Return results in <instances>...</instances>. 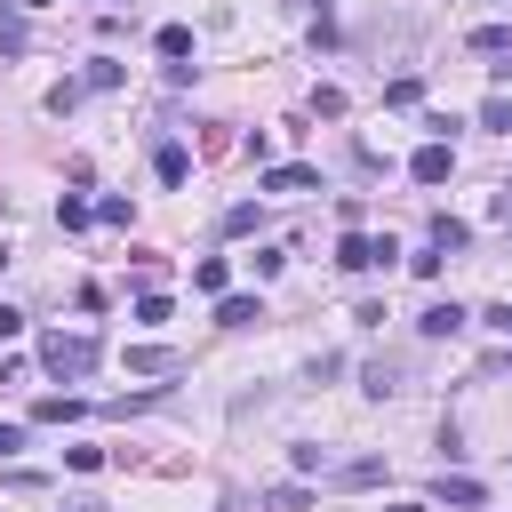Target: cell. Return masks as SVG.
Masks as SVG:
<instances>
[{
	"label": "cell",
	"mask_w": 512,
	"mask_h": 512,
	"mask_svg": "<svg viewBox=\"0 0 512 512\" xmlns=\"http://www.w3.org/2000/svg\"><path fill=\"white\" fill-rule=\"evenodd\" d=\"M72 416H88L80 392H48V400H32V424H72Z\"/></svg>",
	"instance_id": "7"
},
{
	"label": "cell",
	"mask_w": 512,
	"mask_h": 512,
	"mask_svg": "<svg viewBox=\"0 0 512 512\" xmlns=\"http://www.w3.org/2000/svg\"><path fill=\"white\" fill-rule=\"evenodd\" d=\"M336 480H344V488H376V480H384V456H352Z\"/></svg>",
	"instance_id": "13"
},
{
	"label": "cell",
	"mask_w": 512,
	"mask_h": 512,
	"mask_svg": "<svg viewBox=\"0 0 512 512\" xmlns=\"http://www.w3.org/2000/svg\"><path fill=\"white\" fill-rule=\"evenodd\" d=\"M40 368L64 376V384H80V376L96 368V336H80V328H48V336H40Z\"/></svg>",
	"instance_id": "1"
},
{
	"label": "cell",
	"mask_w": 512,
	"mask_h": 512,
	"mask_svg": "<svg viewBox=\"0 0 512 512\" xmlns=\"http://www.w3.org/2000/svg\"><path fill=\"white\" fill-rule=\"evenodd\" d=\"M480 496H488L480 480H464V472H440V504H464V512H472Z\"/></svg>",
	"instance_id": "9"
},
{
	"label": "cell",
	"mask_w": 512,
	"mask_h": 512,
	"mask_svg": "<svg viewBox=\"0 0 512 512\" xmlns=\"http://www.w3.org/2000/svg\"><path fill=\"white\" fill-rule=\"evenodd\" d=\"M368 392H376V400L400 392V368H392V360H368Z\"/></svg>",
	"instance_id": "21"
},
{
	"label": "cell",
	"mask_w": 512,
	"mask_h": 512,
	"mask_svg": "<svg viewBox=\"0 0 512 512\" xmlns=\"http://www.w3.org/2000/svg\"><path fill=\"white\" fill-rule=\"evenodd\" d=\"M56 224H64V232H88V224H96V208H88L80 192H64V200H56Z\"/></svg>",
	"instance_id": "10"
},
{
	"label": "cell",
	"mask_w": 512,
	"mask_h": 512,
	"mask_svg": "<svg viewBox=\"0 0 512 512\" xmlns=\"http://www.w3.org/2000/svg\"><path fill=\"white\" fill-rule=\"evenodd\" d=\"M472 48H480V56H504V48H512V24H480Z\"/></svg>",
	"instance_id": "17"
},
{
	"label": "cell",
	"mask_w": 512,
	"mask_h": 512,
	"mask_svg": "<svg viewBox=\"0 0 512 512\" xmlns=\"http://www.w3.org/2000/svg\"><path fill=\"white\" fill-rule=\"evenodd\" d=\"M224 280H232V272H224V256H200V264H192V288H208V296H224Z\"/></svg>",
	"instance_id": "16"
},
{
	"label": "cell",
	"mask_w": 512,
	"mask_h": 512,
	"mask_svg": "<svg viewBox=\"0 0 512 512\" xmlns=\"http://www.w3.org/2000/svg\"><path fill=\"white\" fill-rule=\"evenodd\" d=\"M184 360L168 352V344H128V376H176Z\"/></svg>",
	"instance_id": "5"
},
{
	"label": "cell",
	"mask_w": 512,
	"mask_h": 512,
	"mask_svg": "<svg viewBox=\"0 0 512 512\" xmlns=\"http://www.w3.org/2000/svg\"><path fill=\"white\" fill-rule=\"evenodd\" d=\"M392 256H400V248H392V240H368L360 224L336 240V264H344V272H376V264H392Z\"/></svg>",
	"instance_id": "2"
},
{
	"label": "cell",
	"mask_w": 512,
	"mask_h": 512,
	"mask_svg": "<svg viewBox=\"0 0 512 512\" xmlns=\"http://www.w3.org/2000/svg\"><path fill=\"white\" fill-rule=\"evenodd\" d=\"M152 168H160V184H184V176H192V152H184V144H160Z\"/></svg>",
	"instance_id": "8"
},
{
	"label": "cell",
	"mask_w": 512,
	"mask_h": 512,
	"mask_svg": "<svg viewBox=\"0 0 512 512\" xmlns=\"http://www.w3.org/2000/svg\"><path fill=\"white\" fill-rule=\"evenodd\" d=\"M24 448V424H0V456H16Z\"/></svg>",
	"instance_id": "23"
},
{
	"label": "cell",
	"mask_w": 512,
	"mask_h": 512,
	"mask_svg": "<svg viewBox=\"0 0 512 512\" xmlns=\"http://www.w3.org/2000/svg\"><path fill=\"white\" fill-rule=\"evenodd\" d=\"M80 88H120V64H112V56H96V64L80 72Z\"/></svg>",
	"instance_id": "18"
},
{
	"label": "cell",
	"mask_w": 512,
	"mask_h": 512,
	"mask_svg": "<svg viewBox=\"0 0 512 512\" xmlns=\"http://www.w3.org/2000/svg\"><path fill=\"white\" fill-rule=\"evenodd\" d=\"M408 176H416V184H448V176H456V152H448V136H432V144H416V160H408Z\"/></svg>",
	"instance_id": "3"
},
{
	"label": "cell",
	"mask_w": 512,
	"mask_h": 512,
	"mask_svg": "<svg viewBox=\"0 0 512 512\" xmlns=\"http://www.w3.org/2000/svg\"><path fill=\"white\" fill-rule=\"evenodd\" d=\"M384 104H392V112H408V104H424V80H416V72H400V80L384 88Z\"/></svg>",
	"instance_id": "15"
},
{
	"label": "cell",
	"mask_w": 512,
	"mask_h": 512,
	"mask_svg": "<svg viewBox=\"0 0 512 512\" xmlns=\"http://www.w3.org/2000/svg\"><path fill=\"white\" fill-rule=\"evenodd\" d=\"M152 48H160L168 64H184V56H192V32H184V24H160V40H152Z\"/></svg>",
	"instance_id": "14"
},
{
	"label": "cell",
	"mask_w": 512,
	"mask_h": 512,
	"mask_svg": "<svg viewBox=\"0 0 512 512\" xmlns=\"http://www.w3.org/2000/svg\"><path fill=\"white\" fill-rule=\"evenodd\" d=\"M464 240H472V224H456V216H432V248H440V256H456Z\"/></svg>",
	"instance_id": "11"
},
{
	"label": "cell",
	"mask_w": 512,
	"mask_h": 512,
	"mask_svg": "<svg viewBox=\"0 0 512 512\" xmlns=\"http://www.w3.org/2000/svg\"><path fill=\"white\" fill-rule=\"evenodd\" d=\"M16 328H24V312H16V304H0V344H8Z\"/></svg>",
	"instance_id": "22"
},
{
	"label": "cell",
	"mask_w": 512,
	"mask_h": 512,
	"mask_svg": "<svg viewBox=\"0 0 512 512\" xmlns=\"http://www.w3.org/2000/svg\"><path fill=\"white\" fill-rule=\"evenodd\" d=\"M264 192H320V168H304V160H288V168H264Z\"/></svg>",
	"instance_id": "4"
},
{
	"label": "cell",
	"mask_w": 512,
	"mask_h": 512,
	"mask_svg": "<svg viewBox=\"0 0 512 512\" xmlns=\"http://www.w3.org/2000/svg\"><path fill=\"white\" fill-rule=\"evenodd\" d=\"M136 320H144V328H160V320H168V296H160V288H144V296H136Z\"/></svg>",
	"instance_id": "20"
},
{
	"label": "cell",
	"mask_w": 512,
	"mask_h": 512,
	"mask_svg": "<svg viewBox=\"0 0 512 512\" xmlns=\"http://www.w3.org/2000/svg\"><path fill=\"white\" fill-rule=\"evenodd\" d=\"M440 264H448V256H440V248H432V240H424V248H416V256H408V272H416V280H440Z\"/></svg>",
	"instance_id": "19"
},
{
	"label": "cell",
	"mask_w": 512,
	"mask_h": 512,
	"mask_svg": "<svg viewBox=\"0 0 512 512\" xmlns=\"http://www.w3.org/2000/svg\"><path fill=\"white\" fill-rule=\"evenodd\" d=\"M416 328H424V336H456V328H464V304H432Z\"/></svg>",
	"instance_id": "12"
},
{
	"label": "cell",
	"mask_w": 512,
	"mask_h": 512,
	"mask_svg": "<svg viewBox=\"0 0 512 512\" xmlns=\"http://www.w3.org/2000/svg\"><path fill=\"white\" fill-rule=\"evenodd\" d=\"M256 320H264V304H256V296H232V288L216 296V328H256Z\"/></svg>",
	"instance_id": "6"
},
{
	"label": "cell",
	"mask_w": 512,
	"mask_h": 512,
	"mask_svg": "<svg viewBox=\"0 0 512 512\" xmlns=\"http://www.w3.org/2000/svg\"><path fill=\"white\" fill-rule=\"evenodd\" d=\"M16 8H48V0H16Z\"/></svg>",
	"instance_id": "24"
},
{
	"label": "cell",
	"mask_w": 512,
	"mask_h": 512,
	"mask_svg": "<svg viewBox=\"0 0 512 512\" xmlns=\"http://www.w3.org/2000/svg\"><path fill=\"white\" fill-rule=\"evenodd\" d=\"M392 512H424V504H392Z\"/></svg>",
	"instance_id": "25"
}]
</instances>
